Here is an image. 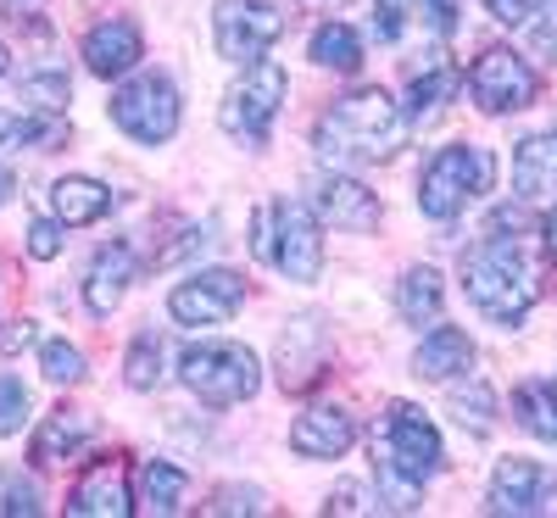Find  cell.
Wrapping results in <instances>:
<instances>
[{"instance_id":"30","label":"cell","mask_w":557,"mask_h":518,"mask_svg":"<svg viewBox=\"0 0 557 518\" xmlns=\"http://www.w3.org/2000/svg\"><path fill=\"white\" fill-rule=\"evenodd\" d=\"M39 368H45V380H51V385H78L84 380V351L67 346V341H45L39 346Z\"/></svg>"},{"instance_id":"4","label":"cell","mask_w":557,"mask_h":518,"mask_svg":"<svg viewBox=\"0 0 557 518\" xmlns=\"http://www.w3.org/2000/svg\"><path fill=\"white\" fill-rule=\"evenodd\" d=\"M178 380L207 407H240L262 391V362L235 341H201L178 357Z\"/></svg>"},{"instance_id":"21","label":"cell","mask_w":557,"mask_h":518,"mask_svg":"<svg viewBox=\"0 0 557 518\" xmlns=\"http://www.w3.org/2000/svg\"><path fill=\"white\" fill-rule=\"evenodd\" d=\"M457 84H462V73H457L446 57H430L424 67L407 78V118H412V123H435V118L446 112V101H451Z\"/></svg>"},{"instance_id":"38","label":"cell","mask_w":557,"mask_h":518,"mask_svg":"<svg viewBox=\"0 0 557 518\" xmlns=\"http://www.w3.org/2000/svg\"><path fill=\"white\" fill-rule=\"evenodd\" d=\"M0 513H39V491L23 485V480H12V485H7V502H0Z\"/></svg>"},{"instance_id":"18","label":"cell","mask_w":557,"mask_h":518,"mask_svg":"<svg viewBox=\"0 0 557 518\" xmlns=\"http://www.w3.org/2000/svg\"><path fill=\"white\" fill-rule=\"evenodd\" d=\"M474 368V341L462 335L457 323H435L424 341H418V351H412V373L418 380H430V385H446V380H457V373H469Z\"/></svg>"},{"instance_id":"43","label":"cell","mask_w":557,"mask_h":518,"mask_svg":"<svg viewBox=\"0 0 557 518\" xmlns=\"http://www.w3.org/2000/svg\"><path fill=\"white\" fill-rule=\"evenodd\" d=\"M301 7H346V0H301Z\"/></svg>"},{"instance_id":"10","label":"cell","mask_w":557,"mask_h":518,"mask_svg":"<svg viewBox=\"0 0 557 518\" xmlns=\"http://www.w3.org/2000/svg\"><path fill=\"white\" fill-rule=\"evenodd\" d=\"M469 96H474V107L480 112H491V118H502V112H524L530 101H535V89H541V78H535V67L519 57V51H507V45H491V51L469 67Z\"/></svg>"},{"instance_id":"5","label":"cell","mask_w":557,"mask_h":518,"mask_svg":"<svg viewBox=\"0 0 557 518\" xmlns=\"http://www.w3.org/2000/svg\"><path fill=\"white\" fill-rule=\"evenodd\" d=\"M441 430L418 412L412 402H391L385 423L374 430V462H380V474L391 480H407V485H424L441 474Z\"/></svg>"},{"instance_id":"34","label":"cell","mask_w":557,"mask_h":518,"mask_svg":"<svg viewBox=\"0 0 557 518\" xmlns=\"http://www.w3.org/2000/svg\"><path fill=\"white\" fill-rule=\"evenodd\" d=\"M62 229H67V223H62L57 212H51V218H34V223H28V257L51 262V257L62 251Z\"/></svg>"},{"instance_id":"41","label":"cell","mask_w":557,"mask_h":518,"mask_svg":"<svg viewBox=\"0 0 557 518\" xmlns=\"http://www.w3.org/2000/svg\"><path fill=\"white\" fill-rule=\"evenodd\" d=\"M34 341V323H23V329H12V335H7V351H17V346H28Z\"/></svg>"},{"instance_id":"36","label":"cell","mask_w":557,"mask_h":518,"mask_svg":"<svg viewBox=\"0 0 557 518\" xmlns=\"http://www.w3.org/2000/svg\"><path fill=\"white\" fill-rule=\"evenodd\" d=\"M418 23H430L441 39L457 28V0H424V7H418Z\"/></svg>"},{"instance_id":"3","label":"cell","mask_w":557,"mask_h":518,"mask_svg":"<svg viewBox=\"0 0 557 518\" xmlns=\"http://www.w3.org/2000/svg\"><path fill=\"white\" fill-rule=\"evenodd\" d=\"M251 251L257 262L278 268L290 285H318L323 273V234H318V212L307 201H262L251 212Z\"/></svg>"},{"instance_id":"17","label":"cell","mask_w":557,"mask_h":518,"mask_svg":"<svg viewBox=\"0 0 557 518\" xmlns=\"http://www.w3.org/2000/svg\"><path fill=\"white\" fill-rule=\"evenodd\" d=\"M351 441H357V418H351L346 407H307V412L290 423V446H296L301 457H312V462L346 457Z\"/></svg>"},{"instance_id":"31","label":"cell","mask_w":557,"mask_h":518,"mask_svg":"<svg viewBox=\"0 0 557 518\" xmlns=\"http://www.w3.org/2000/svg\"><path fill=\"white\" fill-rule=\"evenodd\" d=\"M28 385L17 380V373H0V441L7 435H23V423H28Z\"/></svg>"},{"instance_id":"33","label":"cell","mask_w":557,"mask_h":518,"mask_svg":"<svg viewBox=\"0 0 557 518\" xmlns=\"http://www.w3.org/2000/svg\"><path fill=\"white\" fill-rule=\"evenodd\" d=\"M23 101H28V107H45V112L67 107V78H62V73H39V78H23Z\"/></svg>"},{"instance_id":"22","label":"cell","mask_w":557,"mask_h":518,"mask_svg":"<svg viewBox=\"0 0 557 518\" xmlns=\"http://www.w3.org/2000/svg\"><path fill=\"white\" fill-rule=\"evenodd\" d=\"M107 207H112V190H107L101 178L67 173V178H57V184H51V212H57L67 229H84V223L107 218Z\"/></svg>"},{"instance_id":"26","label":"cell","mask_w":557,"mask_h":518,"mask_svg":"<svg viewBox=\"0 0 557 518\" xmlns=\"http://www.w3.org/2000/svg\"><path fill=\"white\" fill-rule=\"evenodd\" d=\"M168 346L157 341V329H146V335H134V346H128V357H123V380H128V391H157L162 380H168Z\"/></svg>"},{"instance_id":"28","label":"cell","mask_w":557,"mask_h":518,"mask_svg":"<svg viewBox=\"0 0 557 518\" xmlns=\"http://www.w3.org/2000/svg\"><path fill=\"white\" fill-rule=\"evenodd\" d=\"M51 139H62V123L34 118V112H0V151H23V146L45 151Z\"/></svg>"},{"instance_id":"19","label":"cell","mask_w":557,"mask_h":518,"mask_svg":"<svg viewBox=\"0 0 557 518\" xmlns=\"http://www.w3.org/2000/svg\"><path fill=\"white\" fill-rule=\"evenodd\" d=\"M513 196L519 201H557V128L519 139V151H513Z\"/></svg>"},{"instance_id":"37","label":"cell","mask_w":557,"mask_h":518,"mask_svg":"<svg viewBox=\"0 0 557 518\" xmlns=\"http://www.w3.org/2000/svg\"><path fill=\"white\" fill-rule=\"evenodd\" d=\"M212 513H262V496L257 491H218V502H212Z\"/></svg>"},{"instance_id":"6","label":"cell","mask_w":557,"mask_h":518,"mask_svg":"<svg viewBox=\"0 0 557 518\" xmlns=\"http://www.w3.org/2000/svg\"><path fill=\"white\" fill-rule=\"evenodd\" d=\"M491 190V151L485 146H441L418 173V212L451 223L469 201Z\"/></svg>"},{"instance_id":"15","label":"cell","mask_w":557,"mask_h":518,"mask_svg":"<svg viewBox=\"0 0 557 518\" xmlns=\"http://www.w3.org/2000/svg\"><path fill=\"white\" fill-rule=\"evenodd\" d=\"M312 201H318V223H335V229H346V234H368V229L380 223L374 190H362V184L346 178V173H323Z\"/></svg>"},{"instance_id":"32","label":"cell","mask_w":557,"mask_h":518,"mask_svg":"<svg viewBox=\"0 0 557 518\" xmlns=\"http://www.w3.org/2000/svg\"><path fill=\"white\" fill-rule=\"evenodd\" d=\"M418 7H424V0H374V34L385 45H396L407 34V23H418Z\"/></svg>"},{"instance_id":"24","label":"cell","mask_w":557,"mask_h":518,"mask_svg":"<svg viewBox=\"0 0 557 518\" xmlns=\"http://www.w3.org/2000/svg\"><path fill=\"white\" fill-rule=\"evenodd\" d=\"M441 307H446V285H441V273L435 268H407L401 273V285H396V312L407 323H441Z\"/></svg>"},{"instance_id":"12","label":"cell","mask_w":557,"mask_h":518,"mask_svg":"<svg viewBox=\"0 0 557 518\" xmlns=\"http://www.w3.org/2000/svg\"><path fill=\"white\" fill-rule=\"evenodd\" d=\"M491 513H513V518H535V513H557V468L535 462V457H502L491 474Z\"/></svg>"},{"instance_id":"20","label":"cell","mask_w":557,"mask_h":518,"mask_svg":"<svg viewBox=\"0 0 557 518\" xmlns=\"http://www.w3.org/2000/svg\"><path fill=\"white\" fill-rule=\"evenodd\" d=\"M89 435H96V423H89V412L78 407H57L51 418L39 423V435H34V462H67L89 446Z\"/></svg>"},{"instance_id":"13","label":"cell","mask_w":557,"mask_h":518,"mask_svg":"<svg viewBox=\"0 0 557 518\" xmlns=\"http://www.w3.org/2000/svg\"><path fill=\"white\" fill-rule=\"evenodd\" d=\"M67 513L78 518H128L134 513V496H128V468L117 457H101L89 462L78 485L67 491Z\"/></svg>"},{"instance_id":"14","label":"cell","mask_w":557,"mask_h":518,"mask_svg":"<svg viewBox=\"0 0 557 518\" xmlns=\"http://www.w3.org/2000/svg\"><path fill=\"white\" fill-rule=\"evenodd\" d=\"M139 57H146V39H139L128 17H101L84 34V67L96 78H123L139 67Z\"/></svg>"},{"instance_id":"35","label":"cell","mask_w":557,"mask_h":518,"mask_svg":"<svg viewBox=\"0 0 557 518\" xmlns=\"http://www.w3.org/2000/svg\"><path fill=\"white\" fill-rule=\"evenodd\" d=\"M485 12L496 23H507V28H530L535 12H541V0H485Z\"/></svg>"},{"instance_id":"8","label":"cell","mask_w":557,"mask_h":518,"mask_svg":"<svg viewBox=\"0 0 557 518\" xmlns=\"http://www.w3.org/2000/svg\"><path fill=\"white\" fill-rule=\"evenodd\" d=\"M112 123L139 146H168L178 134V84L168 73H139L112 96Z\"/></svg>"},{"instance_id":"23","label":"cell","mask_w":557,"mask_h":518,"mask_svg":"<svg viewBox=\"0 0 557 518\" xmlns=\"http://www.w3.org/2000/svg\"><path fill=\"white\" fill-rule=\"evenodd\" d=\"M184 496H190V480H184V468H173V462H162V457H151V462H139V507L146 513H162V518H173V513H184Z\"/></svg>"},{"instance_id":"11","label":"cell","mask_w":557,"mask_h":518,"mask_svg":"<svg viewBox=\"0 0 557 518\" xmlns=\"http://www.w3.org/2000/svg\"><path fill=\"white\" fill-rule=\"evenodd\" d=\"M246 301V279L235 268H207L196 279H184V285L168 296V318L184 323V329H212V323H228Z\"/></svg>"},{"instance_id":"9","label":"cell","mask_w":557,"mask_h":518,"mask_svg":"<svg viewBox=\"0 0 557 518\" xmlns=\"http://www.w3.org/2000/svg\"><path fill=\"white\" fill-rule=\"evenodd\" d=\"M278 34H285V12L273 0H218L212 12V39L223 62H262Z\"/></svg>"},{"instance_id":"27","label":"cell","mask_w":557,"mask_h":518,"mask_svg":"<svg viewBox=\"0 0 557 518\" xmlns=\"http://www.w3.org/2000/svg\"><path fill=\"white\" fill-rule=\"evenodd\" d=\"M312 62H318V67H335V73H357V67H362V39H357V28L323 23V28L312 34Z\"/></svg>"},{"instance_id":"39","label":"cell","mask_w":557,"mask_h":518,"mask_svg":"<svg viewBox=\"0 0 557 518\" xmlns=\"http://www.w3.org/2000/svg\"><path fill=\"white\" fill-rule=\"evenodd\" d=\"M330 513H374V502L362 496V485H341V491L330 496Z\"/></svg>"},{"instance_id":"25","label":"cell","mask_w":557,"mask_h":518,"mask_svg":"<svg viewBox=\"0 0 557 518\" xmlns=\"http://www.w3.org/2000/svg\"><path fill=\"white\" fill-rule=\"evenodd\" d=\"M513 418L524 423L530 435L557 446V373H541V380H524L513 391Z\"/></svg>"},{"instance_id":"1","label":"cell","mask_w":557,"mask_h":518,"mask_svg":"<svg viewBox=\"0 0 557 518\" xmlns=\"http://www.w3.org/2000/svg\"><path fill=\"white\" fill-rule=\"evenodd\" d=\"M407 134H412V118L401 101H391L385 89H357V96H341L318 118L312 146L335 168H374L407 146Z\"/></svg>"},{"instance_id":"16","label":"cell","mask_w":557,"mask_h":518,"mask_svg":"<svg viewBox=\"0 0 557 518\" xmlns=\"http://www.w3.org/2000/svg\"><path fill=\"white\" fill-rule=\"evenodd\" d=\"M134 268L139 262H134L128 240H112V246L96 251V262H89V273H84V307H89V318H112V307L134 285Z\"/></svg>"},{"instance_id":"45","label":"cell","mask_w":557,"mask_h":518,"mask_svg":"<svg viewBox=\"0 0 557 518\" xmlns=\"http://www.w3.org/2000/svg\"><path fill=\"white\" fill-rule=\"evenodd\" d=\"M7 7H39V0H7Z\"/></svg>"},{"instance_id":"44","label":"cell","mask_w":557,"mask_h":518,"mask_svg":"<svg viewBox=\"0 0 557 518\" xmlns=\"http://www.w3.org/2000/svg\"><path fill=\"white\" fill-rule=\"evenodd\" d=\"M7 196H12V178H7V173H0V201H7Z\"/></svg>"},{"instance_id":"2","label":"cell","mask_w":557,"mask_h":518,"mask_svg":"<svg viewBox=\"0 0 557 518\" xmlns=\"http://www.w3.org/2000/svg\"><path fill=\"white\" fill-rule=\"evenodd\" d=\"M462 296H469L491 323L513 329L530 318V307L541 301V268L524 257L519 240L485 234L474 251H462Z\"/></svg>"},{"instance_id":"42","label":"cell","mask_w":557,"mask_h":518,"mask_svg":"<svg viewBox=\"0 0 557 518\" xmlns=\"http://www.w3.org/2000/svg\"><path fill=\"white\" fill-rule=\"evenodd\" d=\"M12 73V51H7V45H0V78H7Z\"/></svg>"},{"instance_id":"29","label":"cell","mask_w":557,"mask_h":518,"mask_svg":"<svg viewBox=\"0 0 557 518\" xmlns=\"http://www.w3.org/2000/svg\"><path fill=\"white\" fill-rule=\"evenodd\" d=\"M451 412H457L462 430H474V435H491L496 430V396H491L485 380H474L469 391H457L451 396Z\"/></svg>"},{"instance_id":"40","label":"cell","mask_w":557,"mask_h":518,"mask_svg":"<svg viewBox=\"0 0 557 518\" xmlns=\"http://www.w3.org/2000/svg\"><path fill=\"white\" fill-rule=\"evenodd\" d=\"M541 234H546V251H552V262H557V207L546 212V229H541Z\"/></svg>"},{"instance_id":"7","label":"cell","mask_w":557,"mask_h":518,"mask_svg":"<svg viewBox=\"0 0 557 518\" xmlns=\"http://www.w3.org/2000/svg\"><path fill=\"white\" fill-rule=\"evenodd\" d=\"M285 96H290V73L278 67V62H251L246 78L228 89L223 107H218L223 134L228 139H246V146H262L273 118H278V107H285Z\"/></svg>"}]
</instances>
